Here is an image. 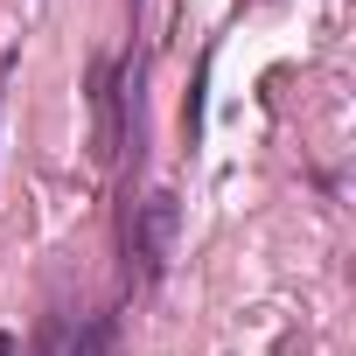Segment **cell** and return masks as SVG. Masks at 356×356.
<instances>
[{"instance_id":"cell-1","label":"cell","mask_w":356,"mask_h":356,"mask_svg":"<svg viewBox=\"0 0 356 356\" xmlns=\"http://www.w3.org/2000/svg\"><path fill=\"white\" fill-rule=\"evenodd\" d=\"M175 224H182V203H175L168 189H154L140 210H133V259H140V280H161L168 259H175Z\"/></svg>"},{"instance_id":"cell-2","label":"cell","mask_w":356,"mask_h":356,"mask_svg":"<svg viewBox=\"0 0 356 356\" xmlns=\"http://www.w3.org/2000/svg\"><path fill=\"white\" fill-rule=\"evenodd\" d=\"M70 335H77V321H70V314H56V321L42 328V356H70Z\"/></svg>"},{"instance_id":"cell-3","label":"cell","mask_w":356,"mask_h":356,"mask_svg":"<svg viewBox=\"0 0 356 356\" xmlns=\"http://www.w3.org/2000/svg\"><path fill=\"white\" fill-rule=\"evenodd\" d=\"M0 356H22V349H15V335H8V328H0Z\"/></svg>"}]
</instances>
